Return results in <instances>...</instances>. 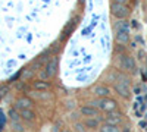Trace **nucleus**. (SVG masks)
<instances>
[{
	"label": "nucleus",
	"mask_w": 147,
	"mask_h": 132,
	"mask_svg": "<svg viewBox=\"0 0 147 132\" xmlns=\"http://www.w3.org/2000/svg\"><path fill=\"white\" fill-rule=\"evenodd\" d=\"M115 91L124 98H129V81H128V76L125 75H119V79L115 82Z\"/></svg>",
	"instance_id": "1"
},
{
	"label": "nucleus",
	"mask_w": 147,
	"mask_h": 132,
	"mask_svg": "<svg viewBox=\"0 0 147 132\" xmlns=\"http://www.w3.org/2000/svg\"><path fill=\"white\" fill-rule=\"evenodd\" d=\"M57 69H59V59L56 56H53L50 60L46 63L44 72L41 74V78H53L57 74Z\"/></svg>",
	"instance_id": "2"
},
{
	"label": "nucleus",
	"mask_w": 147,
	"mask_h": 132,
	"mask_svg": "<svg viewBox=\"0 0 147 132\" xmlns=\"http://www.w3.org/2000/svg\"><path fill=\"white\" fill-rule=\"evenodd\" d=\"M90 106H93V107H99V109H102V110H105V112H115L116 110V101L115 100H112V98H100V100H97V101H93V103H90Z\"/></svg>",
	"instance_id": "3"
},
{
	"label": "nucleus",
	"mask_w": 147,
	"mask_h": 132,
	"mask_svg": "<svg viewBox=\"0 0 147 132\" xmlns=\"http://www.w3.org/2000/svg\"><path fill=\"white\" fill-rule=\"evenodd\" d=\"M110 12H112V15L118 19H125L128 15H129V9L127 5H119V3H112L110 5Z\"/></svg>",
	"instance_id": "4"
},
{
	"label": "nucleus",
	"mask_w": 147,
	"mask_h": 132,
	"mask_svg": "<svg viewBox=\"0 0 147 132\" xmlns=\"http://www.w3.org/2000/svg\"><path fill=\"white\" fill-rule=\"evenodd\" d=\"M32 106H34V101L30 97H21L15 103V107L18 110H31Z\"/></svg>",
	"instance_id": "5"
},
{
	"label": "nucleus",
	"mask_w": 147,
	"mask_h": 132,
	"mask_svg": "<svg viewBox=\"0 0 147 132\" xmlns=\"http://www.w3.org/2000/svg\"><path fill=\"white\" fill-rule=\"evenodd\" d=\"M121 57H122L121 59V68L128 70V72H134V69H136V62H134V59L131 56H127V54L121 56Z\"/></svg>",
	"instance_id": "6"
},
{
	"label": "nucleus",
	"mask_w": 147,
	"mask_h": 132,
	"mask_svg": "<svg viewBox=\"0 0 147 132\" xmlns=\"http://www.w3.org/2000/svg\"><path fill=\"white\" fill-rule=\"evenodd\" d=\"M80 113L82 116H85V117H97V109L93 107V106H90V104L82 106L80 109Z\"/></svg>",
	"instance_id": "7"
},
{
	"label": "nucleus",
	"mask_w": 147,
	"mask_h": 132,
	"mask_svg": "<svg viewBox=\"0 0 147 132\" xmlns=\"http://www.w3.org/2000/svg\"><path fill=\"white\" fill-rule=\"evenodd\" d=\"M94 94L97 95L99 98H107L109 94H110V88L106 85H97L94 88Z\"/></svg>",
	"instance_id": "8"
},
{
	"label": "nucleus",
	"mask_w": 147,
	"mask_h": 132,
	"mask_svg": "<svg viewBox=\"0 0 147 132\" xmlns=\"http://www.w3.org/2000/svg\"><path fill=\"white\" fill-rule=\"evenodd\" d=\"M106 121L110 125H116L118 126V123H121V121H122V115L121 113H116V112H109Z\"/></svg>",
	"instance_id": "9"
},
{
	"label": "nucleus",
	"mask_w": 147,
	"mask_h": 132,
	"mask_svg": "<svg viewBox=\"0 0 147 132\" xmlns=\"http://www.w3.org/2000/svg\"><path fill=\"white\" fill-rule=\"evenodd\" d=\"M19 116L22 121H25V122H34L35 121V113L31 110H19Z\"/></svg>",
	"instance_id": "10"
},
{
	"label": "nucleus",
	"mask_w": 147,
	"mask_h": 132,
	"mask_svg": "<svg viewBox=\"0 0 147 132\" xmlns=\"http://www.w3.org/2000/svg\"><path fill=\"white\" fill-rule=\"evenodd\" d=\"M84 126H87L88 129H97L99 128V119L97 117H87L84 121Z\"/></svg>",
	"instance_id": "11"
},
{
	"label": "nucleus",
	"mask_w": 147,
	"mask_h": 132,
	"mask_svg": "<svg viewBox=\"0 0 147 132\" xmlns=\"http://www.w3.org/2000/svg\"><path fill=\"white\" fill-rule=\"evenodd\" d=\"M116 43L118 44H128L129 43V32H116Z\"/></svg>",
	"instance_id": "12"
},
{
	"label": "nucleus",
	"mask_w": 147,
	"mask_h": 132,
	"mask_svg": "<svg viewBox=\"0 0 147 132\" xmlns=\"http://www.w3.org/2000/svg\"><path fill=\"white\" fill-rule=\"evenodd\" d=\"M34 88L38 90V91H47L50 88V84L46 82V81H35L34 82Z\"/></svg>",
	"instance_id": "13"
},
{
	"label": "nucleus",
	"mask_w": 147,
	"mask_h": 132,
	"mask_svg": "<svg viewBox=\"0 0 147 132\" xmlns=\"http://www.w3.org/2000/svg\"><path fill=\"white\" fill-rule=\"evenodd\" d=\"M116 32H129V27H128V22L127 21H119L118 25H116Z\"/></svg>",
	"instance_id": "14"
},
{
	"label": "nucleus",
	"mask_w": 147,
	"mask_h": 132,
	"mask_svg": "<svg viewBox=\"0 0 147 132\" xmlns=\"http://www.w3.org/2000/svg\"><path fill=\"white\" fill-rule=\"evenodd\" d=\"M100 132H121V131H119V128L116 125L105 123L103 126H100Z\"/></svg>",
	"instance_id": "15"
},
{
	"label": "nucleus",
	"mask_w": 147,
	"mask_h": 132,
	"mask_svg": "<svg viewBox=\"0 0 147 132\" xmlns=\"http://www.w3.org/2000/svg\"><path fill=\"white\" fill-rule=\"evenodd\" d=\"M9 116H10V119H12V121H13V122H18V113L13 110V109H10V112H9Z\"/></svg>",
	"instance_id": "16"
},
{
	"label": "nucleus",
	"mask_w": 147,
	"mask_h": 132,
	"mask_svg": "<svg viewBox=\"0 0 147 132\" xmlns=\"http://www.w3.org/2000/svg\"><path fill=\"white\" fill-rule=\"evenodd\" d=\"M7 87L6 85H2V87H0V100H2L3 97H5V95H6V92H7Z\"/></svg>",
	"instance_id": "17"
},
{
	"label": "nucleus",
	"mask_w": 147,
	"mask_h": 132,
	"mask_svg": "<svg viewBox=\"0 0 147 132\" xmlns=\"http://www.w3.org/2000/svg\"><path fill=\"white\" fill-rule=\"evenodd\" d=\"M75 129H77V132H84V128H82L81 123H77L75 125Z\"/></svg>",
	"instance_id": "18"
},
{
	"label": "nucleus",
	"mask_w": 147,
	"mask_h": 132,
	"mask_svg": "<svg viewBox=\"0 0 147 132\" xmlns=\"http://www.w3.org/2000/svg\"><path fill=\"white\" fill-rule=\"evenodd\" d=\"M128 0H113V3H119V5H125Z\"/></svg>",
	"instance_id": "19"
},
{
	"label": "nucleus",
	"mask_w": 147,
	"mask_h": 132,
	"mask_svg": "<svg viewBox=\"0 0 147 132\" xmlns=\"http://www.w3.org/2000/svg\"><path fill=\"white\" fill-rule=\"evenodd\" d=\"M62 132H69V131H66V129H63V131H62Z\"/></svg>",
	"instance_id": "20"
},
{
	"label": "nucleus",
	"mask_w": 147,
	"mask_h": 132,
	"mask_svg": "<svg viewBox=\"0 0 147 132\" xmlns=\"http://www.w3.org/2000/svg\"><path fill=\"white\" fill-rule=\"evenodd\" d=\"M146 116H147V115H146Z\"/></svg>",
	"instance_id": "21"
}]
</instances>
